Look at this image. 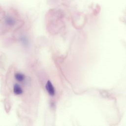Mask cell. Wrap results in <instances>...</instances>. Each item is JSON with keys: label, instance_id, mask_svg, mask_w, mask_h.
Returning <instances> with one entry per match:
<instances>
[{"label": "cell", "instance_id": "3", "mask_svg": "<svg viewBox=\"0 0 126 126\" xmlns=\"http://www.w3.org/2000/svg\"><path fill=\"white\" fill-rule=\"evenodd\" d=\"M14 79L18 83H23V84L26 83V76L24 73L21 72H16L14 73Z\"/></svg>", "mask_w": 126, "mask_h": 126}, {"label": "cell", "instance_id": "4", "mask_svg": "<svg viewBox=\"0 0 126 126\" xmlns=\"http://www.w3.org/2000/svg\"><path fill=\"white\" fill-rule=\"evenodd\" d=\"M13 92L14 94L16 95H21L24 93V90L22 87L18 83H16L13 85Z\"/></svg>", "mask_w": 126, "mask_h": 126}, {"label": "cell", "instance_id": "5", "mask_svg": "<svg viewBox=\"0 0 126 126\" xmlns=\"http://www.w3.org/2000/svg\"><path fill=\"white\" fill-rule=\"evenodd\" d=\"M50 106L51 107V108L52 109H54L56 107V104L55 103V102L54 101H51L50 103Z\"/></svg>", "mask_w": 126, "mask_h": 126}, {"label": "cell", "instance_id": "1", "mask_svg": "<svg viewBox=\"0 0 126 126\" xmlns=\"http://www.w3.org/2000/svg\"><path fill=\"white\" fill-rule=\"evenodd\" d=\"M45 90L48 94L51 97L54 96L56 94V89L52 82L48 80L45 84Z\"/></svg>", "mask_w": 126, "mask_h": 126}, {"label": "cell", "instance_id": "2", "mask_svg": "<svg viewBox=\"0 0 126 126\" xmlns=\"http://www.w3.org/2000/svg\"><path fill=\"white\" fill-rule=\"evenodd\" d=\"M19 41L21 45L24 48H28L30 45V40L26 35L21 34L20 35Z\"/></svg>", "mask_w": 126, "mask_h": 126}]
</instances>
